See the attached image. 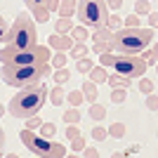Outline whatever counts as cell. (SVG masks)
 Segmentation results:
<instances>
[{"label":"cell","mask_w":158,"mask_h":158,"mask_svg":"<svg viewBox=\"0 0 158 158\" xmlns=\"http://www.w3.org/2000/svg\"><path fill=\"white\" fill-rule=\"evenodd\" d=\"M47 97H50V87H47L45 83L21 87L19 92L10 99L7 111H10V116H14V118H31V116H38V111L45 106Z\"/></svg>","instance_id":"6da1fadb"},{"label":"cell","mask_w":158,"mask_h":158,"mask_svg":"<svg viewBox=\"0 0 158 158\" xmlns=\"http://www.w3.org/2000/svg\"><path fill=\"white\" fill-rule=\"evenodd\" d=\"M50 73H54L52 64H35V66H10L2 64V71H0V78L2 83L10 87H28V85H38L43 78H47Z\"/></svg>","instance_id":"7a4b0ae2"},{"label":"cell","mask_w":158,"mask_h":158,"mask_svg":"<svg viewBox=\"0 0 158 158\" xmlns=\"http://www.w3.org/2000/svg\"><path fill=\"white\" fill-rule=\"evenodd\" d=\"M153 40V28H118L113 31V52L116 54H142Z\"/></svg>","instance_id":"3957f363"},{"label":"cell","mask_w":158,"mask_h":158,"mask_svg":"<svg viewBox=\"0 0 158 158\" xmlns=\"http://www.w3.org/2000/svg\"><path fill=\"white\" fill-rule=\"evenodd\" d=\"M38 33H35V21L26 12H19L14 24L7 31L5 38V50H28V47L38 45Z\"/></svg>","instance_id":"277c9868"},{"label":"cell","mask_w":158,"mask_h":158,"mask_svg":"<svg viewBox=\"0 0 158 158\" xmlns=\"http://www.w3.org/2000/svg\"><path fill=\"white\" fill-rule=\"evenodd\" d=\"M52 59V47L50 45H33L28 50H0V61L10 66H35L47 64Z\"/></svg>","instance_id":"5b68a950"},{"label":"cell","mask_w":158,"mask_h":158,"mask_svg":"<svg viewBox=\"0 0 158 158\" xmlns=\"http://www.w3.org/2000/svg\"><path fill=\"white\" fill-rule=\"evenodd\" d=\"M19 139H21V144L26 146L31 153H35L38 158H64V153H66L61 142H54V139H50V137L35 135V132L28 130V127H24V130L19 132Z\"/></svg>","instance_id":"8992f818"},{"label":"cell","mask_w":158,"mask_h":158,"mask_svg":"<svg viewBox=\"0 0 158 158\" xmlns=\"http://www.w3.org/2000/svg\"><path fill=\"white\" fill-rule=\"evenodd\" d=\"M109 5L106 0H78V7H76V17L83 26L87 28H99L106 26L109 21Z\"/></svg>","instance_id":"52a82bcc"},{"label":"cell","mask_w":158,"mask_h":158,"mask_svg":"<svg viewBox=\"0 0 158 158\" xmlns=\"http://www.w3.org/2000/svg\"><path fill=\"white\" fill-rule=\"evenodd\" d=\"M111 69H116V73H120V76H127V78L135 80L146 73L149 64H146V59L142 54H116Z\"/></svg>","instance_id":"ba28073f"},{"label":"cell","mask_w":158,"mask_h":158,"mask_svg":"<svg viewBox=\"0 0 158 158\" xmlns=\"http://www.w3.org/2000/svg\"><path fill=\"white\" fill-rule=\"evenodd\" d=\"M92 52L104 54V52H113V31L109 26H99L92 31Z\"/></svg>","instance_id":"9c48e42d"},{"label":"cell","mask_w":158,"mask_h":158,"mask_svg":"<svg viewBox=\"0 0 158 158\" xmlns=\"http://www.w3.org/2000/svg\"><path fill=\"white\" fill-rule=\"evenodd\" d=\"M26 2V7L31 10V14H33V19L35 21H50V0H24Z\"/></svg>","instance_id":"30bf717a"},{"label":"cell","mask_w":158,"mask_h":158,"mask_svg":"<svg viewBox=\"0 0 158 158\" xmlns=\"http://www.w3.org/2000/svg\"><path fill=\"white\" fill-rule=\"evenodd\" d=\"M73 43H76V40L71 38V33H64V35H61V33H52V35L47 38V45L52 47V50H57V52H69L73 47Z\"/></svg>","instance_id":"8fae6325"},{"label":"cell","mask_w":158,"mask_h":158,"mask_svg":"<svg viewBox=\"0 0 158 158\" xmlns=\"http://www.w3.org/2000/svg\"><path fill=\"white\" fill-rule=\"evenodd\" d=\"M73 26H76V24L71 21V17H59V19L54 21V33H61V35H64V33H71Z\"/></svg>","instance_id":"7c38bea8"},{"label":"cell","mask_w":158,"mask_h":158,"mask_svg":"<svg viewBox=\"0 0 158 158\" xmlns=\"http://www.w3.org/2000/svg\"><path fill=\"white\" fill-rule=\"evenodd\" d=\"M78 0H59V17H73Z\"/></svg>","instance_id":"4fadbf2b"},{"label":"cell","mask_w":158,"mask_h":158,"mask_svg":"<svg viewBox=\"0 0 158 158\" xmlns=\"http://www.w3.org/2000/svg\"><path fill=\"white\" fill-rule=\"evenodd\" d=\"M87 78L92 80V83H97V85H99V83H106V80H109L106 66H102V64H99V66H94L92 71H90V76H87Z\"/></svg>","instance_id":"5bb4252c"},{"label":"cell","mask_w":158,"mask_h":158,"mask_svg":"<svg viewBox=\"0 0 158 158\" xmlns=\"http://www.w3.org/2000/svg\"><path fill=\"white\" fill-rule=\"evenodd\" d=\"M109 85H111V90L113 87H130V83H132V78H127V76H120V73H113V76H109V80H106Z\"/></svg>","instance_id":"9a60e30c"},{"label":"cell","mask_w":158,"mask_h":158,"mask_svg":"<svg viewBox=\"0 0 158 158\" xmlns=\"http://www.w3.org/2000/svg\"><path fill=\"white\" fill-rule=\"evenodd\" d=\"M80 90H83V94H85V99L90 102V104H94V102H97V83H92V80H85Z\"/></svg>","instance_id":"2e32d148"},{"label":"cell","mask_w":158,"mask_h":158,"mask_svg":"<svg viewBox=\"0 0 158 158\" xmlns=\"http://www.w3.org/2000/svg\"><path fill=\"white\" fill-rule=\"evenodd\" d=\"M87 116H90L92 120H104L106 118V106L94 102V104H90V109H87Z\"/></svg>","instance_id":"e0dca14e"},{"label":"cell","mask_w":158,"mask_h":158,"mask_svg":"<svg viewBox=\"0 0 158 158\" xmlns=\"http://www.w3.org/2000/svg\"><path fill=\"white\" fill-rule=\"evenodd\" d=\"M80 118H83V113L78 111V106H71L69 111H64V123L66 125H78Z\"/></svg>","instance_id":"ac0fdd59"},{"label":"cell","mask_w":158,"mask_h":158,"mask_svg":"<svg viewBox=\"0 0 158 158\" xmlns=\"http://www.w3.org/2000/svg\"><path fill=\"white\" fill-rule=\"evenodd\" d=\"M64 99H66V94H64V87L61 85H57L54 90H50V104L52 106H61Z\"/></svg>","instance_id":"d6986e66"},{"label":"cell","mask_w":158,"mask_h":158,"mask_svg":"<svg viewBox=\"0 0 158 158\" xmlns=\"http://www.w3.org/2000/svg\"><path fill=\"white\" fill-rule=\"evenodd\" d=\"M69 52H71V57H73V59H83V57H85V54L90 52V47H87L85 43L76 40V43H73V47L69 50Z\"/></svg>","instance_id":"ffe728a7"},{"label":"cell","mask_w":158,"mask_h":158,"mask_svg":"<svg viewBox=\"0 0 158 158\" xmlns=\"http://www.w3.org/2000/svg\"><path fill=\"white\" fill-rule=\"evenodd\" d=\"M83 99H85L83 90H71V92L66 94V102H69L71 106H80V104H83Z\"/></svg>","instance_id":"44dd1931"},{"label":"cell","mask_w":158,"mask_h":158,"mask_svg":"<svg viewBox=\"0 0 158 158\" xmlns=\"http://www.w3.org/2000/svg\"><path fill=\"white\" fill-rule=\"evenodd\" d=\"M76 69H78L83 76H90V71L94 69V61H92V59H85V57H83V59L76 61Z\"/></svg>","instance_id":"7402d4cb"},{"label":"cell","mask_w":158,"mask_h":158,"mask_svg":"<svg viewBox=\"0 0 158 158\" xmlns=\"http://www.w3.org/2000/svg\"><path fill=\"white\" fill-rule=\"evenodd\" d=\"M71 38L73 40H80V43H85L87 38H90V33H87V26H73V31H71Z\"/></svg>","instance_id":"603a6c76"},{"label":"cell","mask_w":158,"mask_h":158,"mask_svg":"<svg viewBox=\"0 0 158 158\" xmlns=\"http://www.w3.org/2000/svg\"><path fill=\"white\" fill-rule=\"evenodd\" d=\"M135 14H139V17L151 14V0H137L135 2Z\"/></svg>","instance_id":"cb8c5ba5"},{"label":"cell","mask_w":158,"mask_h":158,"mask_svg":"<svg viewBox=\"0 0 158 158\" xmlns=\"http://www.w3.org/2000/svg\"><path fill=\"white\" fill-rule=\"evenodd\" d=\"M52 78H54V83H57V85H64L66 80L71 78V71H69V69H54Z\"/></svg>","instance_id":"d4e9b609"},{"label":"cell","mask_w":158,"mask_h":158,"mask_svg":"<svg viewBox=\"0 0 158 158\" xmlns=\"http://www.w3.org/2000/svg\"><path fill=\"white\" fill-rule=\"evenodd\" d=\"M66 52H57L52 54V59H50V64H52V69H66Z\"/></svg>","instance_id":"484cf974"},{"label":"cell","mask_w":158,"mask_h":158,"mask_svg":"<svg viewBox=\"0 0 158 158\" xmlns=\"http://www.w3.org/2000/svg\"><path fill=\"white\" fill-rule=\"evenodd\" d=\"M109 137L123 139V137H125V125H123V123H113V125L109 127Z\"/></svg>","instance_id":"4316f807"},{"label":"cell","mask_w":158,"mask_h":158,"mask_svg":"<svg viewBox=\"0 0 158 158\" xmlns=\"http://www.w3.org/2000/svg\"><path fill=\"white\" fill-rule=\"evenodd\" d=\"M125 87H113L111 90V102L113 104H123V102H125Z\"/></svg>","instance_id":"83f0119b"},{"label":"cell","mask_w":158,"mask_h":158,"mask_svg":"<svg viewBox=\"0 0 158 158\" xmlns=\"http://www.w3.org/2000/svg\"><path fill=\"white\" fill-rule=\"evenodd\" d=\"M85 146H87V142H85V137H83V135H80V137H76V139H71V151H73V153H80Z\"/></svg>","instance_id":"f1b7e54d"},{"label":"cell","mask_w":158,"mask_h":158,"mask_svg":"<svg viewBox=\"0 0 158 158\" xmlns=\"http://www.w3.org/2000/svg\"><path fill=\"white\" fill-rule=\"evenodd\" d=\"M139 92L151 94L153 92V80L151 78H139Z\"/></svg>","instance_id":"f546056e"},{"label":"cell","mask_w":158,"mask_h":158,"mask_svg":"<svg viewBox=\"0 0 158 158\" xmlns=\"http://www.w3.org/2000/svg\"><path fill=\"white\" fill-rule=\"evenodd\" d=\"M142 57L146 59V64H158V45L151 47V52H142Z\"/></svg>","instance_id":"4dcf8cb0"},{"label":"cell","mask_w":158,"mask_h":158,"mask_svg":"<svg viewBox=\"0 0 158 158\" xmlns=\"http://www.w3.org/2000/svg\"><path fill=\"white\" fill-rule=\"evenodd\" d=\"M54 132H57V125H54V123H43V125H40V135H43V137L52 139Z\"/></svg>","instance_id":"1f68e13d"},{"label":"cell","mask_w":158,"mask_h":158,"mask_svg":"<svg viewBox=\"0 0 158 158\" xmlns=\"http://www.w3.org/2000/svg\"><path fill=\"white\" fill-rule=\"evenodd\" d=\"M123 24H125L127 28H139V14H135V12L127 14L125 19H123Z\"/></svg>","instance_id":"d6a6232c"},{"label":"cell","mask_w":158,"mask_h":158,"mask_svg":"<svg viewBox=\"0 0 158 158\" xmlns=\"http://www.w3.org/2000/svg\"><path fill=\"white\" fill-rule=\"evenodd\" d=\"M120 24H123V19H120L118 14H109V21H106V26L111 28V31H118Z\"/></svg>","instance_id":"836d02e7"},{"label":"cell","mask_w":158,"mask_h":158,"mask_svg":"<svg viewBox=\"0 0 158 158\" xmlns=\"http://www.w3.org/2000/svg\"><path fill=\"white\" fill-rule=\"evenodd\" d=\"M92 137L97 139V142H104V139L109 137V130H106V127H102V125H97V127L92 130Z\"/></svg>","instance_id":"e575fe53"},{"label":"cell","mask_w":158,"mask_h":158,"mask_svg":"<svg viewBox=\"0 0 158 158\" xmlns=\"http://www.w3.org/2000/svg\"><path fill=\"white\" fill-rule=\"evenodd\" d=\"M146 109L149 111H158V94H146Z\"/></svg>","instance_id":"d590c367"},{"label":"cell","mask_w":158,"mask_h":158,"mask_svg":"<svg viewBox=\"0 0 158 158\" xmlns=\"http://www.w3.org/2000/svg\"><path fill=\"white\" fill-rule=\"evenodd\" d=\"M40 125H43V120H40L38 116H31V118H26V127H28V130H40Z\"/></svg>","instance_id":"8d00e7d4"},{"label":"cell","mask_w":158,"mask_h":158,"mask_svg":"<svg viewBox=\"0 0 158 158\" xmlns=\"http://www.w3.org/2000/svg\"><path fill=\"white\" fill-rule=\"evenodd\" d=\"M83 132L78 130V125H69L66 127V139H76V137H80Z\"/></svg>","instance_id":"74e56055"},{"label":"cell","mask_w":158,"mask_h":158,"mask_svg":"<svg viewBox=\"0 0 158 158\" xmlns=\"http://www.w3.org/2000/svg\"><path fill=\"white\" fill-rule=\"evenodd\" d=\"M83 158H99V151L94 146H85L83 149Z\"/></svg>","instance_id":"f35d334b"},{"label":"cell","mask_w":158,"mask_h":158,"mask_svg":"<svg viewBox=\"0 0 158 158\" xmlns=\"http://www.w3.org/2000/svg\"><path fill=\"white\" fill-rule=\"evenodd\" d=\"M7 31H10V28H7V21L2 19V17H0V43H5V38H7Z\"/></svg>","instance_id":"ab89813d"},{"label":"cell","mask_w":158,"mask_h":158,"mask_svg":"<svg viewBox=\"0 0 158 158\" xmlns=\"http://www.w3.org/2000/svg\"><path fill=\"white\" fill-rule=\"evenodd\" d=\"M106 5H109V12H116V10H120L123 7V0H106Z\"/></svg>","instance_id":"60d3db41"},{"label":"cell","mask_w":158,"mask_h":158,"mask_svg":"<svg viewBox=\"0 0 158 158\" xmlns=\"http://www.w3.org/2000/svg\"><path fill=\"white\" fill-rule=\"evenodd\" d=\"M0 158H5V130L0 127Z\"/></svg>","instance_id":"b9f144b4"},{"label":"cell","mask_w":158,"mask_h":158,"mask_svg":"<svg viewBox=\"0 0 158 158\" xmlns=\"http://www.w3.org/2000/svg\"><path fill=\"white\" fill-rule=\"evenodd\" d=\"M149 24H151V28L158 26V12H151V14H149Z\"/></svg>","instance_id":"7bdbcfd3"},{"label":"cell","mask_w":158,"mask_h":158,"mask_svg":"<svg viewBox=\"0 0 158 158\" xmlns=\"http://www.w3.org/2000/svg\"><path fill=\"white\" fill-rule=\"evenodd\" d=\"M111 158H127V153H120V151H113Z\"/></svg>","instance_id":"ee69618b"},{"label":"cell","mask_w":158,"mask_h":158,"mask_svg":"<svg viewBox=\"0 0 158 158\" xmlns=\"http://www.w3.org/2000/svg\"><path fill=\"white\" fill-rule=\"evenodd\" d=\"M5 158H19V156H14V153H7V156Z\"/></svg>","instance_id":"f6af8a7d"},{"label":"cell","mask_w":158,"mask_h":158,"mask_svg":"<svg viewBox=\"0 0 158 158\" xmlns=\"http://www.w3.org/2000/svg\"><path fill=\"white\" fill-rule=\"evenodd\" d=\"M66 158H80V156H78V153H71V156H66Z\"/></svg>","instance_id":"bcb514c9"},{"label":"cell","mask_w":158,"mask_h":158,"mask_svg":"<svg viewBox=\"0 0 158 158\" xmlns=\"http://www.w3.org/2000/svg\"><path fill=\"white\" fill-rule=\"evenodd\" d=\"M2 113H5V106H2V104H0V116H2Z\"/></svg>","instance_id":"7dc6e473"},{"label":"cell","mask_w":158,"mask_h":158,"mask_svg":"<svg viewBox=\"0 0 158 158\" xmlns=\"http://www.w3.org/2000/svg\"><path fill=\"white\" fill-rule=\"evenodd\" d=\"M156 69H158V64H156Z\"/></svg>","instance_id":"c3c4849f"},{"label":"cell","mask_w":158,"mask_h":158,"mask_svg":"<svg viewBox=\"0 0 158 158\" xmlns=\"http://www.w3.org/2000/svg\"><path fill=\"white\" fill-rule=\"evenodd\" d=\"M35 158H38V156H35Z\"/></svg>","instance_id":"681fc988"}]
</instances>
